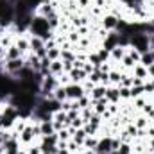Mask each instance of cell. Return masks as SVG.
I'll use <instances>...</instances> for the list:
<instances>
[{
  "mask_svg": "<svg viewBox=\"0 0 154 154\" xmlns=\"http://www.w3.org/2000/svg\"><path fill=\"white\" fill-rule=\"evenodd\" d=\"M77 108H79V111L81 109H86V108H91V99L88 97V95H84V97H81V99H77Z\"/></svg>",
  "mask_w": 154,
  "mask_h": 154,
  "instance_id": "d6a6232c",
  "label": "cell"
},
{
  "mask_svg": "<svg viewBox=\"0 0 154 154\" xmlns=\"http://www.w3.org/2000/svg\"><path fill=\"white\" fill-rule=\"evenodd\" d=\"M18 140H20V143H22V147H23V149L38 142V136H36V133H34V129H32V124H31V122H29V124H27V127L18 134Z\"/></svg>",
  "mask_w": 154,
  "mask_h": 154,
  "instance_id": "3957f363",
  "label": "cell"
},
{
  "mask_svg": "<svg viewBox=\"0 0 154 154\" xmlns=\"http://www.w3.org/2000/svg\"><path fill=\"white\" fill-rule=\"evenodd\" d=\"M57 136H59V140H63V142H68V140H72L70 127H63L61 131H57Z\"/></svg>",
  "mask_w": 154,
  "mask_h": 154,
  "instance_id": "e575fe53",
  "label": "cell"
},
{
  "mask_svg": "<svg viewBox=\"0 0 154 154\" xmlns=\"http://www.w3.org/2000/svg\"><path fill=\"white\" fill-rule=\"evenodd\" d=\"M131 122H133V124L136 125V129H138V131H145V129H147V127H149V125L152 124L149 116L143 115V113H140V111H138V115L133 116V120H131Z\"/></svg>",
  "mask_w": 154,
  "mask_h": 154,
  "instance_id": "4fadbf2b",
  "label": "cell"
},
{
  "mask_svg": "<svg viewBox=\"0 0 154 154\" xmlns=\"http://www.w3.org/2000/svg\"><path fill=\"white\" fill-rule=\"evenodd\" d=\"M140 65H143V66H151V65H154V50H147V52L142 54Z\"/></svg>",
  "mask_w": 154,
  "mask_h": 154,
  "instance_id": "83f0119b",
  "label": "cell"
},
{
  "mask_svg": "<svg viewBox=\"0 0 154 154\" xmlns=\"http://www.w3.org/2000/svg\"><path fill=\"white\" fill-rule=\"evenodd\" d=\"M108 99L104 97V99H99V100H91V108H93V113H97V115L102 116V113L108 109Z\"/></svg>",
  "mask_w": 154,
  "mask_h": 154,
  "instance_id": "e0dca14e",
  "label": "cell"
},
{
  "mask_svg": "<svg viewBox=\"0 0 154 154\" xmlns=\"http://www.w3.org/2000/svg\"><path fill=\"white\" fill-rule=\"evenodd\" d=\"M86 61H88V63H91L95 68H99V66H100V63H102V61H100V57H99V54H97L95 50H90V52H88V59H86Z\"/></svg>",
  "mask_w": 154,
  "mask_h": 154,
  "instance_id": "4dcf8cb0",
  "label": "cell"
},
{
  "mask_svg": "<svg viewBox=\"0 0 154 154\" xmlns=\"http://www.w3.org/2000/svg\"><path fill=\"white\" fill-rule=\"evenodd\" d=\"M125 54H127V48H125V47H115V48L109 52V61L115 63V65H120V61L124 59Z\"/></svg>",
  "mask_w": 154,
  "mask_h": 154,
  "instance_id": "9a60e30c",
  "label": "cell"
},
{
  "mask_svg": "<svg viewBox=\"0 0 154 154\" xmlns=\"http://www.w3.org/2000/svg\"><path fill=\"white\" fill-rule=\"evenodd\" d=\"M149 50H154V34L149 36Z\"/></svg>",
  "mask_w": 154,
  "mask_h": 154,
  "instance_id": "11a10c76",
  "label": "cell"
},
{
  "mask_svg": "<svg viewBox=\"0 0 154 154\" xmlns=\"http://www.w3.org/2000/svg\"><path fill=\"white\" fill-rule=\"evenodd\" d=\"M91 115H93V108H86V109H81V118L84 120V124L91 118Z\"/></svg>",
  "mask_w": 154,
  "mask_h": 154,
  "instance_id": "7bdbcfd3",
  "label": "cell"
},
{
  "mask_svg": "<svg viewBox=\"0 0 154 154\" xmlns=\"http://www.w3.org/2000/svg\"><path fill=\"white\" fill-rule=\"evenodd\" d=\"M145 138H149V140H154V124H151V125L145 129Z\"/></svg>",
  "mask_w": 154,
  "mask_h": 154,
  "instance_id": "f907efd6",
  "label": "cell"
},
{
  "mask_svg": "<svg viewBox=\"0 0 154 154\" xmlns=\"http://www.w3.org/2000/svg\"><path fill=\"white\" fill-rule=\"evenodd\" d=\"M61 59L63 61H74L75 59V52L74 50H61Z\"/></svg>",
  "mask_w": 154,
  "mask_h": 154,
  "instance_id": "60d3db41",
  "label": "cell"
},
{
  "mask_svg": "<svg viewBox=\"0 0 154 154\" xmlns=\"http://www.w3.org/2000/svg\"><path fill=\"white\" fill-rule=\"evenodd\" d=\"M68 75H70V82H77V84H82L88 79V74L82 68H72L68 72Z\"/></svg>",
  "mask_w": 154,
  "mask_h": 154,
  "instance_id": "5bb4252c",
  "label": "cell"
},
{
  "mask_svg": "<svg viewBox=\"0 0 154 154\" xmlns=\"http://www.w3.org/2000/svg\"><path fill=\"white\" fill-rule=\"evenodd\" d=\"M52 99L54 100H57V102H63V100H66L68 97H66V88L65 86H56V90L52 91Z\"/></svg>",
  "mask_w": 154,
  "mask_h": 154,
  "instance_id": "44dd1931",
  "label": "cell"
},
{
  "mask_svg": "<svg viewBox=\"0 0 154 154\" xmlns=\"http://www.w3.org/2000/svg\"><path fill=\"white\" fill-rule=\"evenodd\" d=\"M39 133H41V136L56 133V129H54V124H52V120H41V122H39Z\"/></svg>",
  "mask_w": 154,
  "mask_h": 154,
  "instance_id": "d6986e66",
  "label": "cell"
},
{
  "mask_svg": "<svg viewBox=\"0 0 154 154\" xmlns=\"http://www.w3.org/2000/svg\"><path fill=\"white\" fill-rule=\"evenodd\" d=\"M118 22H120V18H118L116 14H113V13H104L102 18L99 20V25H100L104 31L113 32V31H116V27H118Z\"/></svg>",
  "mask_w": 154,
  "mask_h": 154,
  "instance_id": "8992f818",
  "label": "cell"
},
{
  "mask_svg": "<svg viewBox=\"0 0 154 154\" xmlns=\"http://www.w3.org/2000/svg\"><path fill=\"white\" fill-rule=\"evenodd\" d=\"M147 100H149V97H147V95H142V97H136V99H133V102H134L133 109H136V111H142V109H143V106L147 104Z\"/></svg>",
  "mask_w": 154,
  "mask_h": 154,
  "instance_id": "f1b7e54d",
  "label": "cell"
},
{
  "mask_svg": "<svg viewBox=\"0 0 154 154\" xmlns=\"http://www.w3.org/2000/svg\"><path fill=\"white\" fill-rule=\"evenodd\" d=\"M61 109L68 113V111L72 109V100H70V99H66V100H63V102H61Z\"/></svg>",
  "mask_w": 154,
  "mask_h": 154,
  "instance_id": "681fc988",
  "label": "cell"
},
{
  "mask_svg": "<svg viewBox=\"0 0 154 154\" xmlns=\"http://www.w3.org/2000/svg\"><path fill=\"white\" fill-rule=\"evenodd\" d=\"M48 70H50V75H61V74H65L63 72V61L61 59H56V61H50V66H48Z\"/></svg>",
  "mask_w": 154,
  "mask_h": 154,
  "instance_id": "7402d4cb",
  "label": "cell"
},
{
  "mask_svg": "<svg viewBox=\"0 0 154 154\" xmlns=\"http://www.w3.org/2000/svg\"><path fill=\"white\" fill-rule=\"evenodd\" d=\"M25 151H27V154H41V147H39V143L36 142V143L25 147Z\"/></svg>",
  "mask_w": 154,
  "mask_h": 154,
  "instance_id": "ee69618b",
  "label": "cell"
},
{
  "mask_svg": "<svg viewBox=\"0 0 154 154\" xmlns=\"http://www.w3.org/2000/svg\"><path fill=\"white\" fill-rule=\"evenodd\" d=\"M22 149L23 147H22V143H20V140H18L16 134H13L9 140L4 142V154H18Z\"/></svg>",
  "mask_w": 154,
  "mask_h": 154,
  "instance_id": "ba28073f",
  "label": "cell"
},
{
  "mask_svg": "<svg viewBox=\"0 0 154 154\" xmlns=\"http://www.w3.org/2000/svg\"><path fill=\"white\" fill-rule=\"evenodd\" d=\"M61 61H63V59H61ZM72 68H74V61H63V72H65V74H68Z\"/></svg>",
  "mask_w": 154,
  "mask_h": 154,
  "instance_id": "c3c4849f",
  "label": "cell"
},
{
  "mask_svg": "<svg viewBox=\"0 0 154 154\" xmlns=\"http://www.w3.org/2000/svg\"><path fill=\"white\" fill-rule=\"evenodd\" d=\"M82 70H84V72H86V74L90 75V74H91L93 70H97V68H95V66H93L91 63H88V61H86V63H84V66H82Z\"/></svg>",
  "mask_w": 154,
  "mask_h": 154,
  "instance_id": "816d5d0a",
  "label": "cell"
},
{
  "mask_svg": "<svg viewBox=\"0 0 154 154\" xmlns=\"http://www.w3.org/2000/svg\"><path fill=\"white\" fill-rule=\"evenodd\" d=\"M120 88V100H131V88L118 86Z\"/></svg>",
  "mask_w": 154,
  "mask_h": 154,
  "instance_id": "74e56055",
  "label": "cell"
},
{
  "mask_svg": "<svg viewBox=\"0 0 154 154\" xmlns=\"http://www.w3.org/2000/svg\"><path fill=\"white\" fill-rule=\"evenodd\" d=\"M106 99L109 104H120V88L115 84H108L106 86Z\"/></svg>",
  "mask_w": 154,
  "mask_h": 154,
  "instance_id": "30bf717a",
  "label": "cell"
},
{
  "mask_svg": "<svg viewBox=\"0 0 154 154\" xmlns=\"http://www.w3.org/2000/svg\"><path fill=\"white\" fill-rule=\"evenodd\" d=\"M18 57H23V56H22V52L16 48V45L13 43V45L7 47V50H5V61H9V59H18Z\"/></svg>",
  "mask_w": 154,
  "mask_h": 154,
  "instance_id": "d4e9b609",
  "label": "cell"
},
{
  "mask_svg": "<svg viewBox=\"0 0 154 154\" xmlns=\"http://www.w3.org/2000/svg\"><path fill=\"white\" fill-rule=\"evenodd\" d=\"M29 47H31V52L36 54L38 57H47V48H45V39L39 38V36H32L29 34Z\"/></svg>",
  "mask_w": 154,
  "mask_h": 154,
  "instance_id": "277c9868",
  "label": "cell"
},
{
  "mask_svg": "<svg viewBox=\"0 0 154 154\" xmlns=\"http://www.w3.org/2000/svg\"><path fill=\"white\" fill-rule=\"evenodd\" d=\"M120 77H122V68H120V66H113V68H111V72L108 74L109 84H115V86L120 84Z\"/></svg>",
  "mask_w": 154,
  "mask_h": 154,
  "instance_id": "ffe728a7",
  "label": "cell"
},
{
  "mask_svg": "<svg viewBox=\"0 0 154 154\" xmlns=\"http://www.w3.org/2000/svg\"><path fill=\"white\" fill-rule=\"evenodd\" d=\"M108 111L113 116L120 115V104H108Z\"/></svg>",
  "mask_w": 154,
  "mask_h": 154,
  "instance_id": "bcb514c9",
  "label": "cell"
},
{
  "mask_svg": "<svg viewBox=\"0 0 154 154\" xmlns=\"http://www.w3.org/2000/svg\"><path fill=\"white\" fill-rule=\"evenodd\" d=\"M100 75H102V74H100V70L97 68V70H93V72L88 75V81H91L93 84H100Z\"/></svg>",
  "mask_w": 154,
  "mask_h": 154,
  "instance_id": "f35d334b",
  "label": "cell"
},
{
  "mask_svg": "<svg viewBox=\"0 0 154 154\" xmlns=\"http://www.w3.org/2000/svg\"><path fill=\"white\" fill-rule=\"evenodd\" d=\"M93 4L90 2V0H77V7H79V11H82V9H90Z\"/></svg>",
  "mask_w": 154,
  "mask_h": 154,
  "instance_id": "f6af8a7d",
  "label": "cell"
},
{
  "mask_svg": "<svg viewBox=\"0 0 154 154\" xmlns=\"http://www.w3.org/2000/svg\"><path fill=\"white\" fill-rule=\"evenodd\" d=\"M129 47L136 48L140 54L147 52V50H149V34H143V32L133 34V36H131V43H129Z\"/></svg>",
  "mask_w": 154,
  "mask_h": 154,
  "instance_id": "7a4b0ae2",
  "label": "cell"
},
{
  "mask_svg": "<svg viewBox=\"0 0 154 154\" xmlns=\"http://www.w3.org/2000/svg\"><path fill=\"white\" fill-rule=\"evenodd\" d=\"M29 34H32V36H39V38H43L45 41H47V39L56 38V32L50 29L48 20L43 18V16H38V14H32L31 27H29Z\"/></svg>",
  "mask_w": 154,
  "mask_h": 154,
  "instance_id": "6da1fadb",
  "label": "cell"
},
{
  "mask_svg": "<svg viewBox=\"0 0 154 154\" xmlns=\"http://www.w3.org/2000/svg\"><path fill=\"white\" fill-rule=\"evenodd\" d=\"M134 65H136V61H134L133 57H129V56L125 54V56H124V59L120 61V65H118V66H120V68H122L124 72H131Z\"/></svg>",
  "mask_w": 154,
  "mask_h": 154,
  "instance_id": "484cf974",
  "label": "cell"
},
{
  "mask_svg": "<svg viewBox=\"0 0 154 154\" xmlns=\"http://www.w3.org/2000/svg\"><path fill=\"white\" fill-rule=\"evenodd\" d=\"M39 147H41V154H57L59 152L57 145H41L39 143Z\"/></svg>",
  "mask_w": 154,
  "mask_h": 154,
  "instance_id": "8d00e7d4",
  "label": "cell"
},
{
  "mask_svg": "<svg viewBox=\"0 0 154 154\" xmlns=\"http://www.w3.org/2000/svg\"><path fill=\"white\" fill-rule=\"evenodd\" d=\"M81 38H82V36H81V34L77 32V29H72V31H70V32L66 34V39H68V41H70L72 45H77V43L81 41Z\"/></svg>",
  "mask_w": 154,
  "mask_h": 154,
  "instance_id": "836d02e7",
  "label": "cell"
},
{
  "mask_svg": "<svg viewBox=\"0 0 154 154\" xmlns=\"http://www.w3.org/2000/svg\"><path fill=\"white\" fill-rule=\"evenodd\" d=\"M100 47L106 48L108 52H111L115 47H118V32L113 31V32H108V36L100 41Z\"/></svg>",
  "mask_w": 154,
  "mask_h": 154,
  "instance_id": "8fae6325",
  "label": "cell"
},
{
  "mask_svg": "<svg viewBox=\"0 0 154 154\" xmlns=\"http://www.w3.org/2000/svg\"><path fill=\"white\" fill-rule=\"evenodd\" d=\"M25 2H27V4L31 5V9L34 11V9L38 7V5H39V4H41V2H43V0H25Z\"/></svg>",
  "mask_w": 154,
  "mask_h": 154,
  "instance_id": "f5cc1de1",
  "label": "cell"
},
{
  "mask_svg": "<svg viewBox=\"0 0 154 154\" xmlns=\"http://www.w3.org/2000/svg\"><path fill=\"white\" fill-rule=\"evenodd\" d=\"M47 57H48L50 61L61 59V48H59V47H54V48H47Z\"/></svg>",
  "mask_w": 154,
  "mask_h": 154,
  "instance_id": "1f68e13d",
  "label": "cell"
},
{
  "mask_svg": "<svg viewBox=\"0 0 154 154\" xmlns=\"http://www.w3.org/2000/svg\"><path fill=\"white\" fill-rule=\"evenodd\" d=\"M57 81H59L61 86H66V84H70V75L68 74H61V75H57Z\"/></svg>",
  "mask_w": 154,
  "mask_h": 154,
  "instance_id": "7dc6e473",
  "label": "cell"
},
{
  "mask_svg": "<svg viewBox=\"0 0 154 154\" xmlns=\"http://www.w3.org/2000/svg\"><path fill=\"white\" fill-rule=\"evenodd\" d=\"M88 97H90L91 100L104 99V97H106V86H104V84H95V86L91 88V91L88 93Z\"/></svg>",
  "mask_w": 154,
  "mask_h": 154,
  "instance_id": "2e32d148",
  "label": "cell"
},
{
  "mask_svg": "<svg viewBox=\"0 0 154 154\" xmlns=\"http://www.w3.org/2000/svg\"><path fill=\"white\" fill-rule=\"evenodd\" d=\"M99 138H100V136H86V140H84V143H82L84 151H93V152H95L97 143H99Z\"/></svg>",
  "mask_w": 154,
  "mask_h": 154,
  "instance_id": "603a6c76",
  "label": "cell"
},
{
  "mask_svg": "<svg viewBox=\"0 0 154 154\" xmlns=\"http://www.w3.org/2000/svg\"><path fill=\"white\" fill-rule=\"evenodd\" d=\"M86 131H84V127H81V129H75L74 131V134H72V140L75 142L77 145H81L82 147V143H84V140H86Z\"/></svg>",
  "mask_w": 154,
  "mask_h": 154,
  "instance_id": "4316f807",
  "label": "cell"
},
{
  "mask_svg": "<svg viewBox=\"0 0 154 154\" xmlns=\"http://www.w3.org/2000/svg\"><path fill=\"white\" fill-rule=\"evenodd\" d=\"M47 20H48V25H50V29L56 32V31L59 29V25H61V16H59V13H57V11H56V13H52V14H50Z\"/></svg>",
  "mask_w": 154,
  "mask_h": 154,
  "instance_id": "cb8c5ba5",
  "label": "cell"
},
{
  "mask_svg": "<svg viewBox=\"0 0 154 154\" xmlns=\"http://www.w3.org/2000/svg\"><path fill=\"white\" fill-rule=\"evenodd\" d=\"M14 45H16V48L22 52V56L25 57V56L31 52V47H29V34H20V36H16Z\"/></svg>",
  "mask_w": 154,
  "mask_h": 154,
  "instance_id": "7c38bea8",
  "label": "cell"
},
{
  "mask_svg": "<svg viewBox=\"0 0 154 154\" xmlns=\"http://www.w3.org/2000/svg\"><path fill=\"white\" fill-rule=\"evenodd\" d=\"M23 66H25V57L9 59V61H5V63H4V72H5V74H9L11 77H14V79H16L18 72H20Z\"/></svg>",
  "mask_w": 154,
  "mask_h": 154,
  "instance_id": "5b68a950",
  "label": "cell"
},
{
  "mask_svg": "<svg viewBox=\"0 0 154 154\" xmlns=\"http://www.w3.org/2000/svg\"><path fill=\"white\" fill-rule=\"evenodd\" d=\"M118 86H125V88L133 86V75H131V72H124L122 70V77H120V84Z\"/></svg>",
  "mask_w": 154,
  "mask_h": 154,
  "instance_id": "f546056e",
  "label": "cell"
},
{
  "mask_svg": "<svg viewBox=\"0 0 154 154\" xmlns=\"http://www.w3.org/2000/svg\"><path fill=\"white\" fill-rule=\"evenodd\" d=\"M65 88H66V97H68L70 100H77V99H81V97H84V95H86V91H84L82 84L70 82V84H66Z\"/></svg>",
  "mask_w": 154,
  "mask_h": 154,
  "instance_id": "9c48e42d",
  "label": "cell"
},
{
  "mask_svg": "<svg viewBox=\"0 0 154 154\" xmlns=\"http://www.w3.org/2000/svg\"><path fill=\"white\" fill-rule=\"evenodd\" d=\"M131 75H133V77H140V79L147 81V79H149V72H147V66H143V65L136 63V65L133 66V70H131Z\"/></svg>",
  "mask_w": 154,
  "mask_h": 154,
  "instance_id": "ac0fdd59",
  "label": "cell"
},
{
  "mask_svg": "<svg viewBox=\"0 0 154 154\" xmlns=\"http://www.w3.org/2000/svg\"><path fill=\"white\" fill-rule=\"evenodd\" d=\"M147 72H149V81H154V65L147 66Z\"/></svg>",
  "mask_w": 154,
  "mask_h": 154,
  "instance_id": "db71d44e",
  "label": "cell"
},
{
  "mask_svg": "<svg viewBox=\"0 0 154 154\" xmlns=\"http://www.w3.org/2000/svg\"><path fill=\"white\" fill-rule=\"evenodd\" d=\"M18 154H27V151H25V149H22V151H20Z\"/></svg>",
  "mask_w": 154,
  "mask_h": 154,
  "instance_id": "9f6ffc18",
  "label": "cell"
},
{
  "mask_svg": "<svg viewBox=\"0 0 154 154\" xmlns=\"http://www.w3.org/2000/svg\"><path fill=\"white\" fill-rule=\"evenodd\" d=\"M127 56H129V57H133L136 63H140V57H142V54H140L136 48H133V47H127Z\"/></svg>",
  "mask_w": 154,
  "mask_h": 154,
  "instance_id": "ab89813d",
  "label": "cell"
},
{
  "mask_svg": "<svg viewBox=\"0 0 154 154\" xmlns=\"http://www.w3.org/2000/svg\"><path fill=\"white\" fill-rule=\"evenodd\" d=\"M0 154H4V152H0Z\"/></svg>",
  "mask_w": 154,
  "mask_h": 154,
  "instance_id": "6f0895ef",
  "label": "cell"
},
{
  "mask_svg": "<svg viewBox=\"0 0 154 154\" xmlns=\"http://www.w3.org/2000/svg\"><path fill=\"white\" fill-rule=\"evenodd\" d=\"M95 52L99 54V57H100V61H102V63H106V61H109V52H108L106 48H102V47H99V48H97Z\"/></svg>",
  "mask_w": 154,
  "mask_h": 154,
  "instance_id": "b9f144b4",
  "label": "cell"
},
{
  "mask_svg": "<svg viewBox=\"0 0 154 154\" xmlns=\"http://www.w3.org/2000/svg\"><path fill=\"white\" fill-rule=\"evenodd\" d=\"M142 95H145L143 86H131V100L136 99V97H142Z\"/></svg>",
  "mask_w": 154,
  "mask_h": 154,
  "instance_id": "d590c367",
  "label": "cell"
},
{
  "mask_svg": "<svg viewBox=\"0 0 154 154\" xmlns=\"http://www.w3.org/2000/svg\"><path fill=\"white\" fill-rule=\"evenodd\" d=\"M113 152V136H100L99 138V143H97V149L95 154H111Z\"/></svg>",
  "mask_w": 154,
  "mask_h": 154,
  "instance_id": "52a82bcc",
  "label": "cell"
}]
</instances>
